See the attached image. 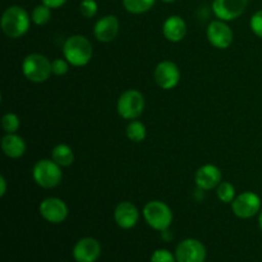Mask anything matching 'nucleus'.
I'll return each mask as SVG.
<instances>
[{"label": "nucleus", "mask_w": 262, "mask_h": 262, "mask_svg": "<svg viewBox=\"0 0 262 262\" xmlns=\"http://www.w3.org/2000/svg\"><path fill=\"white\" fill-rule=\"evenodd\" d=\"M196 186L202 191H211L222 183V171L212 164H206L196 171Z\"/></svg>", "instance_id": "14"}, {"label": "nucleus", "mask_w": 262, "mask_h": 262, "mask_svg": "<svg viewBox=\"0 0 262 262\" xmlns=\"http://www.w3.org/2000/svg\"><path fill=\"white\" fill-rule=\"evenodd\" d=\"M140 219V212L137 207L129 201H123L115 207L114 220L117 225L122 229H132L137 225Z\"/></svg>", "instance_id": "15"}, {"label": "nucleus", "mask_w": 262, "mask_h": 262, "mask_svg": "<svg viewBox=\"0 0 262 262\" xmlns=\"http://www.w3.org/2000/svg\"><path fill=\"white\" fill-rule=\"evenodd\" d=\"M125 133H127L128 140L132 141V142H142L146 138V127L140 120H130L129 124L127 125Z\"/></svg>", "instance_id": "20"}, {"label": "nucleus", "mask_w": 262, "mask_h": 262, "mask_svg": "<svg viewBox=\"0 0 262 262\" xmlns=\"http://www.w3.org/2000/svg\"><path fill=\"white\" fill-rule=\"evenodd\" d=\"M19 118H18V115L13 114V113H7L2 118V128L4 129L5 133H15L19 129Z\"/></svg>", "instance_id": "24"}, {"label": "nucleus", "mask_w": 262, "mask_h": 262, "mask_svg": "<svg viewBox=\"0 0 262 262\" xmlns=\"http://www.w3.org/2000/svg\"><path fill=\"white\" fill-rule=\"evenodd\" d=\"M51 18V8H49L48 5L40 4L37 7H35V9L32 10V14H31V19L35 25L37 26H43L50 20Z\"/></svg>", "instance_id": "22"}, {"label": "nucleus", "mask_w": 262, "mask_h": 262, "mask_svg": "<svg viewBox=\"0 0 262 262\" xmlns=\"http://www.w3.org/2000/svg\"><path fill=\"white\" fill-rule=\"evenodd\" d=\"M51 71L55 76H64L69 71V61L64 59H54L51 61Z\"/></svg>", "instance_id": "27"}, {"label": "nucleus", "mask_w": 262, "mask_h": 262, "mask_svg": "<svg viewBox=\"0 0 262 262\" xmlns=\"http://www.w3.org/2000/svg\"><path fill=\"white\" fill-rule=\"evenodd\" d=\"M207 251L204 243L194 238L182 241L176 248L177 262H205Z\"/></svg>", "instance_id": "8"}, {"label": "nucleus", "mask_w": 262, "mask_h": 262, "mask_svg": "<svg viewBox=\"0 0 262 262\" xmlns=\"http://www.w3.org/2000/svg\"><path fill=\"white\" fill-rule=\"evenodd\" d=\"M123 7L133 14H142L154 7L156 0H122Z\"/></svg>", "instance_id": "21"}, {"label": "nucleus", "mask_w": 262, "mask_h": 262, "mask_svg": "<svg viewBox=\"0 0 262 262\" xmlns=\"http://www.w3.org/2000/svg\"><path fill=\"white\" fill-rule=\"evenodd\" d=\"M119 32V20L115 15H105L100 18L94 28V35L101 42H112Z\"/></svg>", "instance_id": "16"}, {"label": "nucleus", "mask_w": 262, "mask_h": 262, "mask_svg": "<svg viewBox=\"0 0 262 262\" xmlns=\"http://www.w3.org/2000/svg\"><path fill=\"white\" fill-rule=\"evenodd\" d=\"M0 186H2V189H0V196L4 197V194L7 193V181H5L4 177H0Z\"/></svg>", "instance_id": "30"}, {"label": "nucleus", "mask_w": 262, "mask_h": 262, "mask_svg": "<svg viewBox=\"0 0 262 262\" xmlns=\"http://www.w3.org/2000/svg\"><path fill=\"white\" fill-rule=\"evenodd\" d=\"M258 224H260V228L262 230V210L260 211V216H258Z\"/></svg>", "instance_id": "31"}, {"label": "nucleus", "mask_w": 262, "mask_h": 262, "mask_svg": "<svg viewBox=\"0 0 262 262\" xmlns=\"http://www.w3.org/2000/svg\"><path fill=\"white\" fill-rule=\"evenodd\" d=\"M117 109L123 119H137L145 110V97L137 90H127L118 99Z\"/></svg>", "instance_id": "6"}, {"label": "nucleus", "mask_w": 262, "mask_h": 262, "mask_svg": "<svg viewBox=\"0 0 262 262\" xmlns=\"http://www.w3.org/2000/svg\"><path fill=\"white\" fill-rule=\"evenodd\" d=\"M154 79L160 89L171 90L179 83L181 72L176 63L170 60H164L156 66L154 71Z\"/></svg>", "instance_id": "9"}, {"label": "nucleus", "mask_w": 262, "mask_h": 262, "mask_svg": "<svg viewBox=\"0 0 262 262\" xmlns=\"http://www.w3.org/2000/svg\"><path fill=\"white\" fill-rule=\"evenodd\" d=\"M163 33L170 42H179L187 33V25L179 15H170L163 25Z\"/></svg>", "instance_id": "17"}, {"label": "nucleus", "mask_w": 262, "mask_h": 262, "mask_svg": "<svg viewBox=\"0 0 262 262\" xmlns=\"http://www.w3.org/2000/svg\"><path fill=\"white\" fill-rule=\"evenodd\" d=\"M79 10H81L82 15L86 18H94L97 14V3L95 0H82L79 4Z\"/></svg>", "instance_id": "25"}, {"label": "nucleus", "mask_w": 262, "mask_h": 262, "mask_svg": "<svg viewBox=\"0 0 262 262\" xmlns=\"http://www.w3.org/2000/svg\"><path fill=\"white\" fill-rule=\"evenodd\" d=\"M161 2H164V3H174V2H177V0H161Z\"/></svg>", "instance_id": "32"}, {"label": "nucleus", "mask_w": 262, "mask_h": 262, "mask_svg": "<svg viewBox=\"0 0 262 262\" xmlns=\"http://www.w3.org/2000/svg\"><path fill=\"white\" fill-rule=\"evenodd\" d=\"M41 2H42V4L51 8V9H56V8L63 7V5L66 4L67 0H41Z\"/></svg>", "instance_id": "29"}, {"label": "nucleus", "mask_w": 262, "mask_h": 262, "mask_svg": "<svg viewBox=\"0 0 262 262\" xmlns=\"http://www.w3.org/2000/svg\"><path fill=\"white\" fill-rule=\"evenodd\" d=\"M22 72L26 78L35 83H42L50 78L51 61L45 55L33 53L26 56L22 63Z\"/></svg>", "instance_id": "3"}, {"label": "nucleus", "mask_w": 262, "mask_h": 262, "mask_svg": "<svg viewBox=\"0 0 262 262\" xmlns=\"http://www.w3.org/2000/svg\"><path fill=\"white\" fill-rule=\"evenodd\" d=\"M30 14L18 5L7 8L2 15V30L10 38H19L26 35L30 30Z\"/></svg>", "instance_id": "1"}, {"label": "nucleus", "mask_w": 262, "mask_h": 262, "mask_svg": "<svg viewBox=\"0 0 262 262\" xmlns=\"http://www.w3.org/2000/svg\"><path fill=\"white\" fill-rule=\"evenodd\" d=\"M233 214L239 219H251L261 210V199L253 192H243L232 202Z\"/></svg>", "instance_id": "7"}, {"label": "nucleus", "mask_w": 262, "mask_h": 262, "mask_svg": "<svg viewBox=\"0 0 262 262\" xmlns=\"http://www.w3.org/2000/svg\"><path fill=\"white\" fill-rule=\"evenodd\" d=\"M32 176L37 186L42 187L45 189L55 188L59 186L63 179L61 173V166L58 165L55 161L51 159H42L35 164L32 170Z\"/></svg>", "instance_id": "4"}, {"label": "nucleus", "mask_w": 262, "mask_h": 262, "mask_svg": "<svg viewBox=\"0 0 262 262\" xmlns=\"http://www.w3.org/2000/svg\"><path fill=\"white\" fill-rule=\"evenodd\" d=\"M251 30L256 36L262 38V10H258L251 18Z\"/></svg>", "instance_id": "28"}, {"label": "nucleus", "mask_w": 262, "mask_h": 262, "mask_svg": "<svg viewBox=\"0 0 262 262\" xmlns=\"http://www.w3.org/2000/svg\"><path fill=\"white\" fill-rule=\"evenodd\" d=\"M248 0H214L212 12L219 19L228 22L241 17L247 8Z\"/></svg>", "instance_id": "12"}, {"label": "nucleus", "mask_w": 262, "mask_h": 262, "mask_svg": "<svg viewBox=\"0 0 262 262\" xmlns=\"http://www.w3.org/2000/svg\"><path fill=\"white\" fill-rule=\"evenodd\" d=\"M143 217L152 229L164 232L173 223V212L170 207L161 201H150L143 207Z\"/></svg>", "instance_id": "5"}, {"label": "nucleus", "mask_w": 262, "mask_h": 262, "mask_svg": "<svg viewBox=\"0 0 262 262\" xmlns=\"http://www.w3.org/2000/svg\"><path fill=\"white\" fill-rule=\"evenodd\" d=\"M51 159L55 161L58 165L69 166L73 164L74 161V154L73 150L69 147L68 145H58L53 148L51 151Z\"/></svg>", "instance_id": "19"}, {"label": "nucleus", "mask_w": 262, "mask_h": 262, "mask_svg": "<svg viewBox=\"0 0 262 262\" xmlns=\"http://www.w3.org/2000/svg\"><path fill=\"white\" fill-rule=\"evenodd\" d=\"M92 43L82 35L71 36L63 46L64 58L73 67H84L92 59Z\"/></svg>", "instance_id": "2"}, {"label": "nucleus", "mask_w": 262, "mask_h": 262, "mask_svg": "<svg viewBox=\"0 0 262 262\" xmlns=\"http://www.w3.org/2000/svg\"><path fill=\"white\" fill-rule=\"evenodd\" d=\"M101 256V245L92 237L79 239L73 247V257L77 262H96Z\"/></svg>", "instance_id": "13"}, {"label": "nucleus", "mask_w": 262, "mask_h": 262, "mask_svg": "<svg viewBox=\"0 0 262 262\" xmlns=\"http://www.w3.org/2000/svg\"><path fill=\"white\" fill-rule=\"evenodd\" d=\"M216 194L220 201L224 202V204H232L235 197H237L235 196L234 186L229 182H222L216 187Z\"/></svg>", "instance_id": "23"}, {"label": "nucleus", "mask_w": 262, "mask_h": 262, "mask_svg": "<svg viewBox=\"0 0 262 262\" xmlns=\"http://www.w3.org/2000/svg\"><path fill=\"white\" fill-rule=\"evenodd\" d=\"M40 215L51 224H60L68 216V206L56 197H49L40 204Z\"/></svg>", "instance_id": "10"}, {"label": "nucleus", "mask_w": 262, "mask_h": 262, "mask_svg": "<svg viewBox=\"0 0 262 262\" xmlns=\"http://www.w3.org/2000/svg\"><path fill=\"white\" fill-rule=\"evenodd\" d=\"M150 262H177L176 255L168 250H156L151 256Z\"/></svg>", "instance_id": "26"}, {"label": "nucleus", "mask_w": 262, "mask_h": 262, "mask_svg": "<svg viewBox=\"0 0 262 262\" xmlns=\"http://www.w3.org/2000/svg\"><path fill=\"white\" fill-rule=\"evenodd\" d=\"M207 38L210 43L216 49H228L233 43V31L224 20H212L207 27Z\"/></svg>", "instance_id": "11"}, {"label": "nucleus", "mask_w": 262, "mask_h": 262, "mask_svg": "<svg viewBox=\"0 0 262 262\" xmlns=\"http://www.w3.org/2000/svg\"><path fill=\"white\" fill-rule=\"evenodd\" d=\"M2 150L8 158L18 159L25 155L26 142L15 133H7L2 138Z\"/></svg>", "instance_id": "18"}]
</instances>
